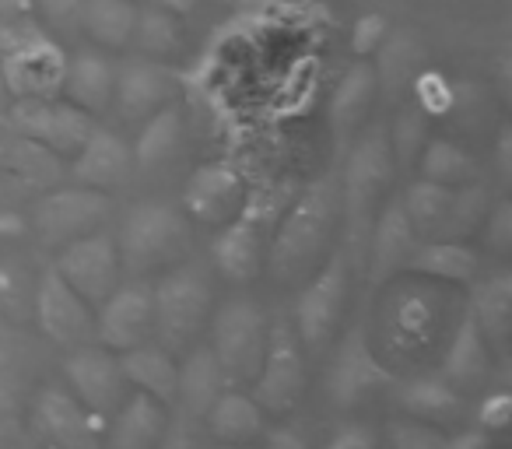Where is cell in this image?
<instances>
[{"label":"cell","instance_id":"1","mask_svg":"<svg viewBox=\"0 0 512 449\" xmlns=\"http://www.w3.org/2000/svg\"><path fill=\"white\" fill-rule=\"evenodd\" d=\"M337 211H341V186L334 176L316 179L302 190V197L278 221V232L267 250V264L278 281H295L313 271L316 257L327 250V239L334 232Z\"/></svg>","mask_w":512,"mask_h":449},{"label":"cell","instance_id":"2","mask_svg":"<svg viewBox=\"0 0 512 449\" xmlns=\"http://www.w3.org/2000/svg\"><path fill=\"white\" fill-rule=\"evenodd\" d=\"M67 53L36 22V15L0 18V81L15 99L60 95Z\"/></svg>","mask_w":512,"mask_h":449},{"label":"cell","instance_id":"3","mask_svg":"<svg viewBox=\"0 0 512 449\" xmlns=\"http://www.w3.org/2000/svg\"><path fill=\"white\" fill-rule=\"evenodd\" d=\"M186 246H190V221L162 200H144L130 207L116 236L120 267H127L130 274L176 264Z\"/></svg>","mask_w":512,"mask_h":449},{"label":"cell","instance_id":"4","mask_svg":"<svg viewBox=\"0 0 512 449\" xmlns=\"http://www.w3.org/2000/svg\"><path fill=\"white\" fill-rule=\"evenodd\" d=\"M390 172H393L390 134H386L383 123H376L351 148L341 176V207H344V218H348V246L344 250H348L351 260H358V250H362L365 236H369L372 207H376Z\"/></svg>","mask_w":512,"mask_h":449},{"label":"cell","instance_id":"5","mask_svg":"<svg viewBox=\"0 0 512 449\" xmlns=\"http://www.w3.org/2000/svg\"><path fill=\"white\" fill-rule=\"evenodd\" d=\"M267 330L271 320L260 309V302H253L249 295H235V299L221 302L211 316V351L218 358L225 383H253V376L260 372L267 348Z\"/></svg>","mask_w":512,"mask_h":449},{"label":"cell","instance_id":"6","mask_svg":"<svg viewBox=\"0 0 512 449\" xmlns=\"http://www.w3.org/2000/svg\"><path fill=\"white\" fill-rule=\"evenodd\" d=\"M155 299V334L165 351H183L211 316V285L204 267L179 264L151 288Z\"/></svg>","mask_w":512,"mask_h":449},{"label":"cell","instance_id":"7","mask_svg":"<svg viewBox=\"0 0 512 449\" xmlns=\"http://www.w3.org/2000/svg\"><path fill=\"white\" fill-rule=\"evenodd\" d=\"M306 379V348L295 334V323H288L285 316H274L271 330H267L264 362L253 376L249 397L264 407V414H285L302 400Z\"/></svg>","mask_w":512,"mask_h":449},{"label":"cell","instance_id":"8","mask_svg":"<svg viewBox=\"0 0 512 449\" xmlns=\"http://www.w3.org/2000/svg\"><path fill=\"white\" fill-rule=\"evenodd\" d=\"M348 250L337 246L330 260L323 264L320 274L309 278V285L299 292L295 302V334H299L306 351H323L330 337L337 334L344 316V302H348Z\"/></svg>","mask_w":512,"mask_h":449},{"label":"cell","instance_id":"9","mask_svg":"<svg viewBox=\"0 0 512 449\" xmlns=\"http://www.w3.org/2000/svg\"><path fill=\"white\" fill-rule=\"evenodd\" d=\"M71 397L92 414L95 421H106L123 397L130 393V383L123 376L120 355L106 344H74L60 362Z\"/></svg>","mask_w":512,"mask_h":449},{"label":"cell","instance_id":"10","mask_svg":"<svg viewBox=\"0 0 512 449\" xmlns=\"http://www.w3.org/2000/svg\"><path fill=\"white\" fill-rule=\"evenodd\" d=\"M11 130L36 141L57 158H71L92 134L95 120L78 109L74 102L57 99V95H32V99H15L8 113Z\"/></svg>","mask_w":512,"mask_h":449},{"label":"cell","instance_id":"11","mask_svg":"<svg viewBox=\"0 0 512 449\" xmlns=\"http://www.w3.org/2000/svg\"><path fill=\"white\" fill-rule=\"evenodd\" d=\"M386 386H397V372L376 355L369 334L362 323L348 330L341 337L334 351V362L327 372V393L337 407H355L358 400H365L369 393H379Z\"/></svg>","mask_w":512,"mask_h":449},{"label":"cell","instance_id":"12","mask_svg":"<svg viewBox=\"0 0 512 449\" xmlns=\"http://www.w3.org/2000/svg\"><path fill=\"white\" fill-rule=\"evenodd\" d=\"M113 214L106 190H92V186H64V190L46 193L32 211V225H36L39 239L50 246H64L78 236L102 229Z\"/></svg>","mask_w":512,"mask_h":449},{"label":"cell","instance_id":"13","mask_svg":"<svg viewBox=\"0 0 512 449\" xmlns=\"http://www.w3.org/2000/svg\"><path fill=\"white\" fill-rule=\"evenodd\" d=\"M53 271H57L81 299L99 306V302L120 285L123 267H120V253H116V239L102 229L71 239V243L60 246Z\"/></svg>","mask_w":512,"mask_h":449},{"label":"cell","instance_id":"14","mask_svg":"<svg viewBox=\"0 0 512 449\" xmlns=\"http://www.w3.org/2000/svg\"><path fill=\"white\" fill-rule=\"evenodd\" d=\"M32 316L43 337L53 344H88L95 341V313L92 302H85L53 267H46L36 281V295H32Z\"/></svg>","mask_w":512,"mask_h":449},{"label":"cell","instance_id":"15","mask_svg":"<svg viewBox=\"0 0 512 449\" xmlns=\"http://www.w3.org/2000/svg\"><path fill=\"white\" fill-rule=\"evenodd\" d=\"M151 334H155L151 285L127 281V285H116L99 302V313H95V337H99V344H106L113 351H130L148 341Z\"/></svg>","mask_w":512,"mask_h":449},{"label":"cell","instance_id":"16","mask_svg":"<svg viewBox=\"0 0 512 449\" xmlns=\"http://www.w3.org/2000/svg\"><path fill=\"white\" fill-rule=\"evenodd\" d=\"M264 225H267V211L253 197H246L242 211L228 225H221L218 236H214L211 246L214 267L228 281H235V285L253 281L260 274V267H264Z\"/></svg>","mask_w":512,"mask_h":449},{"label":"cell","instance_id":"17","mask_svg":"<svg viewBox=\"0 0 512 449\" xmlns=\"http://www.w3.org/2000/svg\"><path fill=\"white\" fill-rule=\"evenodd\" d=\"M386 337H393V348L414 355L435 344L442 334V309L432 288H421L418 281L397 285L386 299Z\"/></svg>","mask_w":512,"mask_h":449},{"label":"cell","instance_id":"18","mask_svg":"<svg viewBox=\"0 0 512 449\" xmlns=\"http://www.w3.org/2000/svg\"><path fill=\"white\" fill-rule=\"evenodd\" d=\"M246 183L228 162H207L190 172L183 186V207L193 221L221 229L246 204Z\"/></svg>","mask_w":512,"mask_h":449},{"label":"cell","instance_id":"19","mask_svg":"<svg viewBox=\"0 0 512 449\" xmlns=\"http://www.w3.org/2000/svg\"><path fill=\"white\" fill-rule=\"evenodd\" d=\"M32 425L53 449H102L95 439L99 421L64 386H43L32 397Z\"/></svg>","mask_w":512,"mask_h":449},{"label":"cell","instance_id":"20","mask_svg":"<svg viewBox=\"0 0 512 449\" xmlns=\"http://www.w3.org/2000/svg\"><path fill=\"white\" fill-rule=\"evenodd\" d=\"M172 95H176V78L165 60L130 57L116 64L113 109L123 120H148L155 109L169 106Z\"/></svg>","mask_w":512,"mask_h":449},{"label":"cell","instance_id":"21","mask_svg":"<svg viewBox=\"0 0 512 449\" xmlns=\"http://www.w3.org/2000/svg\"><path fill=\"white\" fill-rule=\"evenodd\" d=\"M365 239H369V288L372 292L390 285L397 274H404L414 246L421 243L414 225L407 221L400 197H393L390 204L379 211L376 225H369V236Z\"/></svg>","mask_w":512,"mask_h":449},{"label":"cell","instance_id":"22","mask_svg":"<svg viewBox=\"0 0 512 449\" xmlns=\"http://www.w3.org/2000/svg\"><path fill=\"white\" fill-rule=\"evenodd\" d=\"M71 176L78 186H92V190H109L120 186L134 169V155H130L127 141L106 127H92L78 151H74Z\"/></svg>","mask_w":512,"mask_h":449},{"label":"cell","instance_id":"23","mask_svg":"<svg viewBox=\"0 0 512 449\" xmlns=\"http://www.w3.org/2000/svg\"><path fill=\"white\" fill-rule=\"evenodd\" d=\"M165 411L162 400L148 393H127L123 404L106 418V446L102 449H158L165 435Z\"/></svg>","mask_w":512,"mask_h":449},{"label":"cell","instance_id":"24","mask_svg":"<svg viewBox=\"0 0 512 449\" xmlns=\"http://www.w3.org/2000/svg\"><path fill=\"white\" fill-rule=\"evenodd\" d=\"M113 81H116V64L106 53L81 50L74 57H67L60 92H64L67 102L85 109L88 116H99L113 106Z\"/></svg>","mask_w":512,"mask_h":449},{"label":"cell","instance_id":"25","mask_svg":"<svg viewBox=\"0 0 512 449\" xmlns=\"http://www.w3.org/2000/svg\"><path fill=\"white\" fill-rule=\"evenodd\" d=\"M491 372V351H488V341H484L481 327H477L474 313L463 309V316L456 320L453 334H449V344H446V355H442V372L456 390H474L488 379Z\"/></svg>","mask_w":512,"mask_h":449},{"label":"cell","instance_id":"26","mask_svg":"<svg viewBox=\"0 0 512 449\" xmlns=\"http://www.w3.org/2000/svg\"><path fill=\"white\" fill-rule=\"evenodd\" d=\"M477 271H481V260L460 239H421L404 267V274L439 281V285H470Z\"/></svg>","mask_w":512,"mask_h":449},{"label":"cell","instance_id":"27","mask_svg":"<svg viewBox=\"0 0 512 449\" xmlns=\"http://www.w3.org/2000/svg\"><path fill=\"white\" fill-rule=\"evenodd\" d=\"M204 421L214 439L228 442V446H246V442L260 439V435L267 432L264 407L256 404L249 393H239V390H221L218 400L207 407Z\"/></svg>","mask_w":512,"mask_h":449},{"label":"cell","instance_id":"28","mask_svg":"<svg viewBox=\"0 0 512 449\" xmlns=\"http://www.w3.org/2000/svg\"><path fill=\"white\" fill-rule=\"evenodd\" d=\"M225 372H221L218 358H214L211 348H193L190 355L183 358L176 372V400L179 411H186L190 418L204 421L207 407L218 400V393L225 390Z\"/></svg>","mask_w":512,"mask_h":449},{"label":"cell","instance_id":"29","mask_svg":"<svg viewBox=\"0 0 512 449\" xmlns=\"http://www.w3.org/2000/svg\"><path fill=\"white\" fill-rule=\"evenodd\" d=\"M120 365H123V376H127L130 390H141L148 397L162 400L165 407L176 400V358L172 351H165L162 344H137V348L123 351L120 355Z\"/></svg>","mask_w":512,"mask_h":449},{"label":"cell","instance_id":"30","mask_svg":"<svg viewBox=\"0 0 512 449\" xmlns=\"http://www.w3.org/2000/svg\"><path fill=\"white\" fill-rule=\"evenodd\" d=\"M397 400L411 418L432 421V425H449V421H460L463 414H467L463 390H456L446 376L411 379V383L400 386Z\"/></svg>","mask_w":512,"mask_h":449},{"label":"cell","instance_id":"31","mask_svg":"<svg viewBox=\"0 0 512 449\" xmlns=\"http://www.w3.org/2000/svg\"><path fill=\"white\" fill-rule=\"evenodd\" d=\"M470 313H474L477 327H481L484 341H491L495 348H502L509 337L512 323V274L498 271L488 274L481 281H470Z\"/></svg>","mask_w":512,"mask_h":449},{"label":"cell","instance_id":"32","mask_svg":"<svg viewBox=\"0 0 512 449\" xmlns=\"http://www.w3.org/2000/svg\"><path fill=\"white\" fill-rule=\"evenodd\" d=\"M29 362H32L29 337L18 330L15 320L0 316V411L11 414V418H15L18 404L25 397Z\"/></svg>","mask_w":512,"mask_h":449},{"label":"cell","instance_id":"33","mask_svg":"<svg viewBox=\"0 0 512 449\" xmlns=\"http://www.w3.org/2000/svg\"><path fill=\"white\" fill-rule=\"evenodd\" d=\"M137 22V4L130 0H81V25L92 43L102 50H123L130 46V32Z\"/></svg>","mask_w":512,"mask_h":449},{"label":"cell","instance_id":"34","mask_svg":"<svg viewBox=\"0 0 512 449\" xmlns=\"http://www.w3.org/2000/svg\"><path fill=\"white\" fill-rule=\"evenodd\" d=\"M376 85H379V74L372 71L369 64H355L348 74H344L341 88H337L334 102H330V120H334V134L341 144H348V137L355 134L362 116L369 113Z\"/></svg>","mask_w":512,"mask_h":449},{"label":"cell","instance_id":"35","mask_svg":"<svg viewBox=\"0 0 512 449\" xmlns=\"http://www.w3.org/2000/svg\"><path fill=\"white\" fill-rule=\"evenodd\" d=\"M130 46L137 50V57L169 60L172 53L183 46V25H179V15H172L169 8L158 4V0H151L148 8L137 11L134 32H130Z\"/></svg>","mask_w":512,"mask_h":449},{"label":"cell","instance_id":"36","mask_svg":"<svg viewBox=\"0 0 512 449\" xmlns=\"http://www.w3.org/2000/svg\"><path fill=\"white\" fill-rule=\"evenodd\" d=\"M407 221L414 225L418 239H442L449 218V204H453V186L432 183V179H418L407 186V193L400 197Z\"/></svg>","mask_w":512,"mask_h":449},{"label":"cell","instance_id":"37","mask_svg":"<svg viewBox=\"0 0 512 449\" xmlns=\"http://www.w3.org/2000/svg\"><path fill=\"white\" fill-rule=\"evenodd\" d=\"M179 141H183V120H179V109L169 102V106L155 109V113L148 116V123L141 127V134H137L134 148H130L134 165H141V169H158V165L176 155Z\"/></svg>","mask_w":512,"mask_h":449},{"label":"cell","instance_id":"38","mask_svg":"<svg viewBox=\"0 0 512 449\" xmlns=\"http://www.w3.org/2000/svg\"><path fill=\"white\" fill-rule=\"evenodd\" d=\"M0 165H8V172L29 179V183H53L60 176V158L22 137L18 130L0 137Z\"/></svg>","mask_w":512,"mask_h":449},{"label":"cell","instance_id":"39","mask_svg":"<svg viewBox=\"0 0 512 449\" xmlns=\"http://www.w3.org/2000/svg\"><path fill=\"white\" fill-rule=\"evenodd\" d=\"M418 165H421V179H432L442 186H460L474 179V158L463 148H456L446 137H435L425 141L418 151Z\"/></svg>","mask_w":512,"mask_h":449},{"label":"cell","instance_id":"40","mask_svg":"<svg viewBox=\"0 0 512 449\" xmlns=\"http://www.w3.org/2000/svg\"><path fill=\"white\" fill-rule=\"evenodd\" d=\"M488 214V186L481 183H460L453 186V204H449L446 232L442 239H463L474 232L477 221Z\"/></svg>","mask_w":512,"mask_h":449},{"label":"cell","instance_id":"41","mask_svg":"<svg viewBox=\"0 0 512 449\" xmlns=\"http://www.w3.org/2000/svg\"><path fill=\"white\" fill-rule=\"evenodd\" d=\"M32 295H36V281L29 278V271L15 260H0V316L15 323L32 316Z\"/></svg>","mask_w":512,"mask_h":449},{"label":"cell","instance_id":"42","mask_svg":"<svg viewBox=\"0 0 512 449\" xmlns=\"http://www.w3.org/2000/svg\"><path fill=\"white\" fill-rule=\"evenodd\" d=\"M446 435L435 425L418 418H404V421H390L386 428V449H446Z\"/></svg>","mask_w":512,"mask_h":449},{"label":"cell","instance_id":"43","mask_svg":"<svg viewBox=\"0 0 512 449\" xmlns=\"http://www.w3.org/2000/svg\"><path fill=\"white\" fill-rule=\"evenodd\" d=\"M421 144H425V123H421V109L411 106L400 113L397 130H393V137H390V151H393V158H397L400 169L418 162Z\"/></svg>","mask_w":512,"mask_h":449},{"label":"cell","instance_id":"44","mask_svg":"<svg viewBox=\"0 0 512 449\" xmlns=\"http://www.w3.org/2000/svg\"><path fill=\"white\" fill-rule=\"evenodd\" d=\"M509 421H512V397L505 390L488 393V397L481 400V407H477V425H481V432H502V428H509Z\"/></svg>","mask_w":512,"mask_h":449},{"label":"cell","instance_id":"45","mask_svg":"<svg viewBox=\"0 0 512 449\" xmlns=\"http://www.w3.org/2000/svg\"><path fill=\"white\" fill-rule=\"evenodd\" d=\"M36 8L43 15V22L60 32L81 25V0H32V11Z\"/></svg>","mask_w":512,"mask_h":449},{"label":"cell","instance_id":"46","mask_svg":"<svg viewBox=\"0 0 512 449\" xmlns=\"http://www.w3.org/2000/svg\"><path fill=\"white\" fill-rule=\"evenodd\" d=\"M488 246L495 253H505L512 246V204L498 200V207L488 218Z\"/></svg>","mask_w":512,"mask_h":449},{"label":"cell","instance_id":"47","mask_svg":"<svg viewBox=\"0 0 512 449\" xmlns=\"http://www.w3.org/2000/svg\"><path fill=\"white\" fill-rule=\"evenodd\" d=\"M323 449H379V439L365 425H344L330 435V442Z\"/></svg>","mask_w":512,"mask_h":449},{"label":"cell","instance_id":"48","mask_svg":"<svg viewBox=\"0 0 512 449\" xmlns=\"http://www.w3.org/2000/svg\"><path fill=\"white\" fill-rule=\"evenodd\" d=\"M383 36H386V29H383V18L379 15H365L362 22H358V29H355V53L358 57H369L372 50H376L379 43H383Z\"/></svg>","mask_w":512,"mask_h":449},{"label":"cell","instance_id":"49","mask_svg":"<svg viewBox=\"0 0 512 449\" xmlns=\"http://www.w3.org/2000/svg\"><path fill=\"white\" fill-rule=\"evenodd\" d=\"M264 439H267L264 449H309V442L288 425H278V428H271V432H264Z\"/></svg>","mask_w":512,"mask_h":449},{"label":"cell","instance_id":"50","mask_svg":"<svg viewBox=\"0 0 512 449\" xmlns=\"http://www.w3.org/2000/svg\"><path fill=\"white\" fill-rule=\"evenodd\" d=\"M158 4H162V8H169L172 15H190V11H197L200 4H204V0H158Z\"/></svg>","mask_w":512,"mask_h":449},{"label":"cell","instance_id":"51","mask_svg":"<svg viewBox=\"0 0 512 449\" xmlns=\"http://www.w3.org/2000/svg\"><path fill=\"white\" fill-rule=\"evenodd\" d=\"M29 11H32V0H0V18L29 15Z\"/></svg>","mask_w":512,"mask_h":449},{"label":"cell","instance_id":"52","mask_svg":"<svg viewBox=\"0 0 512 449\" xmlns=\"http://www.w3.org/2000/svg\"><path fill=\"white\" fill-rule=\"evenodd\" d=\"M8 432H11V414L0 411V449H4V442H8Z\"/></svg>","mask_w":512,"mask_h":449},{"label":"cell","instance_id":"53","mask_svg":"<svg viewBox=\"0 0 512 449\" xmlns=\"http://www.w3.org/2000/svg\"><path fill=\"white\" fill-rule=\"evenodd\" d=\"M242 4H249V8H264L267 0H242Z\"/></svg>","mask_w":512,"mask_h":449},{"label":"cell","instance_id":"54","mask_svg":"<svg viewBox=\"0 0 512 449\" xmlns=\"http://www.w3.org/2000/svg\"><path fill=\"white\" fill-rule=\"evenodd\" d=\"M130 4H151V0H130Z\"/></svg>","mask_w":512,"mask_h":449},{"label":"cell","instance_id":"55","mask_svg":"<svg viewBox=\"0 0 512 449\" xmlns=\"http://www.w3.org/2000/svg\"><path fill=\"white\" fill-rule=\"evenodd\" d=\"M225 449H246V446H228V442H225Z\"/></svg>","mask_w":512,"mask_h":449}]
</instances>
